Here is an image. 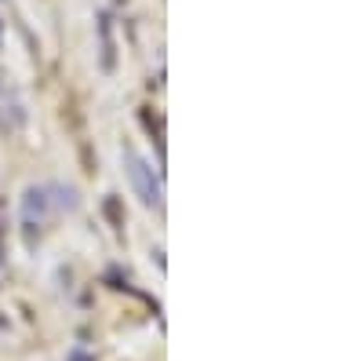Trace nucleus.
<instances>
[{"mask_svg":"<svg viewBox=\"0 0 364 361\" xmlns=\"http://www.w3.org/2000/svg\"><path fill=\"white\" fill-rule=\"evenodd\" d=\"M66 361H95V357H91V354H84V350H73Z\"/></svg>","mask_w":364,"mask_h":361,"instance_id":"5","label":"nucleus"},{"mask_svg":"<svg viewBox=\"0 0 364 361\" xmlns=\"http://www.w3.org/2000/svg\"><path fill=\"white\" fill-rule=\"evenodd\" d=\"M51 187V197H55V212H77L80 208V197L73 187H63V183H48Z\"/></svg>","mask_w":364,"mask_h":361,"instance_id":"4","label":"nucleus"},{"mask_svg":"<svg viewBox=\"0 0 364 361\" xmlns=\"http://www.w3.org/2000/svg\"><path fill=\"white\" fill-rule=\"evenodd\" d=\"M18 216H22V226L26 230H44L58 212H55V197H51V187L48 183H37V187H26L22 194V204H18Z\"/></svg>","mask_w":364,"mask_h":361,"instance_id":"2","label":"nucleus"},{"mask_svg":"<svg viewBox=\"0 0 364 361\" xmlns=\"http://www.w3.org/2000/svg\"><path fill=\"white\" fill-rule=\"evenodd\" d=\"M120 157H124V172H128V179H132L135 197H139L146 208H161V204H164V187H161V175L154 172V164H149L132 142L120 146Z\"/></svg>","mask_w":364,"mask_h":361,"instance_id":"1","label":"nucleus"},{"mask_svg":"<svg viewBox=\"0 0 364 361\" xmlns=\"http://www.w3.org/2000/svg\"><path fill=\"white\" fill-rule=\"evenodd\" d=\"M99 37H102V70L113 73L117 66V44H113V22L106 11H99Z\"/></svg>","mask_w":364,"mask_h":361,"instance_id":"3","label":"nucleus"}]
</instances>
